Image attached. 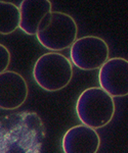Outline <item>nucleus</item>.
<instances>
[{
    "label": "nucleus",
    "instance_id": "nucleus-11",
    "mask_svg": "<svg viewBox=\"0 0 128 153\" xmlns=\"http://www.w3.org/2000/svg\"><path fill=\"white\" fill-rule=\"evenodd\" d=\"M10 63V52L4 45L0 44V74L6 71Z\"/></svg>",
    "mask_w": 128,
    "mask_h": 153
},
{
    "label": "nucleus",
    "instance_id": "nucleus-7",
    "mask_svg": "<svg viewBox=\"0 0 128 153\" xmlns=\"http://www.w3.org/2000/svg\"><path fill=\"white\" fill-rule=\"evenodd\" d=\"M28 85L19 73L6 71L0 74V108L13 110L21 107L28 97Z\"/></svg>",
    "mask_w": 128,
    "mask_h": 153
},
{
    "label": "nucleus",
    "instance_id": "nucleus-8",
    "mask_svg": "<svg viewBox=\"0 0 128 153\" xmlns=\"http://www.w3.org/2000/svg\"><path fill=\"white\" fill-rule=\"evenodd\" d=\"M100 146L97 132L84 125L72 127L63 137L64 153H97Z\"/></svg>",
    "mask_w": 128,
    "mask_h": 153
},
{
    "label": "nucleus",
    "instance_id": "nucleus-4",
    "mask_svg": "<svg viewBox=\"0 0 128 153\" xmlns=\"http://www.w3.org/2000/svg\"><path fill=\"white\" fill-rule=\"evenodd\" d=\"M33 78L43 90L49 92L61 90L67 87L73 78L72 63L61 53H45L34 65Z\"/></svg>",
    "mask_w": 128,
    "mask_h": 153
},
{
    "label": "nucleus",
    "instance_id": "nucleus-9",
    "mask_svg": "<svg viewBox=\"0 0 128 153\" xmlns=\"http://www.w3.org/2000/svg\"><path fill=\"white\" fill-rule=\"evenodd\" d=\"M49 0H23L19 4V29L28 35H36L39 25L45 16L51 12Z\"/></svg>",
    "mask_w": 128,
    "mask_h": 153
},
{
    "label": "nucleus",
    "instance_id": "nucleus-2",
    "mask_svg": "<svg viewBox=\"0 0 128 153\" xmlns=\"http://www.w3.org/2000/svg\"><path fill=\"white\" fill-rule=\"evenodd\" d=\"M77 33V24L70 14L51 11L41 21L36 37L44 48L55 52L72 46Z\"/></svg>",
    "mask_w": 128,
    "mask_h": 153
},
{
    "label": "nucleus",
    "instance_id": "nucleus-5",
    "mask_svg": "<svg viewBox=\"0 0 128 153\" xmlns=\"http://www.w3.org/2000/svg\"><path fill=\"white\" fill-rule=\"evenodd\" d=\"M109 46L104 39L85 36L77 39L71 46V60L83 71L100 70L109 60Z\"/></svg>",
    "mask_w": 128,
    "mask_h": 153
},
{
    "label": "nucleus",
    "instance_id": "nucleus-10",
    "mask_svg": "<svg viewBox=\"0 0 128 153\" xmlns=\"http://www.w3.org/2000/svg\"><path fill=\"white\" fill-rule=\"evenodd\" d=\"M21 14L16 4L0 1V34L8 35L19 28Z\"/></svg>",
    "mask_w": 128,
    "mask_h": 153
},
{
    "label": "nucleus",
    "instance_id": "nucleus-6",
    "mask_svg": "<svg viewBox=\"0 0 128 153\" xmlns=\"http://www.w3.org/2000/svg\"><path fill=\"white\" fill-rule=\"evenodd\" d=\"M98 82L112 97L128 95V60L122 57L111 58L98 71Z\"/></svg>",
    "mask_w": 128,
    "mask_h": 153
},
{
    "label": "nucleus",
    "instance_id": "nucleus-3",
    "mask_svg": "<svg viewBox=\"0 0 128 153\" xmlns=\"http://www.w3.org/2000/svg\"><path fill=\"white\" fill-rule=\"evenodd\" d=\"M115 109L113 97L100 87L87 88L80 94L76 103V112L82 125L94 130L109 124Z\"/></svg>",
    "mask_w": 128,
    "mask_h": 153
},
{
    "label": "nucleus",
    "instance_id": "nucleus-1",
    "mask_svg": "<svg viewBox=\"0 0 128 153\" xmlns=\"http://www.w3.org/2000/svg\"><path fill=\"white\" fill-rule=\"evenodd\" d=\"M44 126L35 112H14L0 117V153H41Z\"/></svg>",
    "mask_w": 128,
    "mask_h": 153
}]
</instances>
